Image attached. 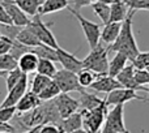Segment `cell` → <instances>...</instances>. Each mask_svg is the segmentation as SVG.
<instances>
[{
    "label": "cell",
    "mask_w": 149,
    "mask_h": 133,
    "mask_svg": "<svg viewBox=\"0 0 149 133\" xmlns=\"http://www.w3.org/2000/svg\"><path fill=\"white\" fill-rule=\"evenodd\" d=\"M37 133H58V125L56 124H52V123L42 124Z\"/></svg>",
    "instance_id": "obj_37"
},
{
    "label": "cell",
    "mask_w": 149,
    "mask_h": 133,
    "mask_svg": "<svg viewBox=\"0 0 149 133\" xmlns=\"http://www.w3.org/2000/svg\"><path fill=\"white\" fill-rule=\"evenodd\" d=\"M95 1H101V3H105V4L111 5V4H114V3L119 1V0H95Z\"/></svg>",
    "instance_id": "obj_41"
},
{
    "label": "cell",
    "mask_w": 149,
    "mask_h": 133,
    "mask_svg": "<svg viewBox=\"0 0 149 133\" xmlns=\"http://www.w3.org/2000/svg\"><path fill=\"white\" fill-rule=\"evenodd\" d=\"M109 47H103L101 43H98L94 48L90 50L88 56L82 59V68H86L101 74H107L109 72Z\"/></svg>",
    "instance_id": "obj_2"
},
{
    "label": "cell",
    "mask_w": 149,
    "mask_h": 133,
    "mask_svg": "<svg viewBox=\"0 0 149 133\" xmlns=\"http://www.w3.org/2000/svg\"><path fill=\"white\" fill-rule=\"evenodd\" d=\"M134 73H135V66H134V64H132L131 62H130V64H127L118 74H116L115 78L120 82V85L123 87H127V89H134V90H136V91L137 90H147L148 91V87L140 86V85L136 84Z\"/></svg>",
    "instance_id": "obj_13"
},
{
    "label": "cell",
    "mask_w": 149,
    "mask_h": 133,
    "mask_svg": "<svg viewBox=\"0 0 149 133\" xmlns=\"http://www.w3.org/2000/svg\"><path fill=\"white\" fill-rule=\"evenodd\" d=\"M0 37H1V33H0Z\"/></svg>",
    "instance_id": "obj_48"
},
{
    "label": "cell",
    "mask_w": 149,
    "mask_h": 133,
    "mask_svg": "<svg viewBox=\"0 0 149 133\" xmlns=\"http://www.w3.org/2000/svg\"><path fill=\"white\" fill-rule=\"evenodd\" d=\"M26 90H28V74L24 73L21 76L20 81L17 82V85L15 87H12L10 90H8V94L0 105V108L15 107L18 100L21 99V97L26 93Z\"/></svg>",
    "instance_id": "obj_10"
},
{
    "label": "cell",
    "mask_w": 149,
    "mask_h": 133,
    "mask_svg": "<svg viewBox=\"0 0 149 133\" xmlns=\"http://www.w3.org/2000/svg\"><path fill=\"white\" fill-rule=\"evenodd\" d=\"M145 69H147V71H148V73H149V64H148V66H147V68H145Z\"/></svg>",
    "instance_id": "obj_46"
},
{
    "label": "cell",
    "mask_w": 149,
    "mask_h": 133,
    "mask_svg": "<svg viewBox=\"0 0 149 133\" xmlns=\"http://www.w3.org/2000/svg\"><path fill=\"white\" fill-rule=\"evenodd\" d=\"M58 127H60L62 129H64L67 133H72L77 129L82 128V115L81 111H76L72 115L67 116V118L62 119L58 124Z\"/></svg>",
    "instance_id": "obj_17"
},
{
    "label": "cell",
    "mask_w": 149,
    "mask_h": 133,
    "mask_svg": "<svg viewBox=\"0 0 149 133\" xmlns=\"http://www.w3.org/2000/svg\"><path fill=\"white\" fill-rule=\"evenodd\" d=\"M0 24L1 25H12V21H10L9 16H8L7 10H5L4 5L0 1Z\"/></svg>",
    "instance_id": "obj_38"
},
{
    "label": "cell",
    "mask_w": 149,
    "mask_h": 133,
    "mask_svg": "<svg viewBox=\"0 0 149 133\" xmlns=\"http://www.w3.org/2000/svg\"><path fill=\"white\" fill-rule=\"evenodd\" d=\"M38 60H39V57L34 52L28 51L17 59V66L20 68V71L22 73H26V74L33 73V72L37 71Z\"/></svg>",
    "instance_id": "obj_16"
},
{
    "label": "cell",
    "mask_w": 149,
    "mask_h": 133,
    "mask_svg": "<svg viewBox=\"0 0 149 133\" xmlns=\"http://www.w3.org/2000/svg\"><path fill=\"white\" fill-rule=\"evenodd\" d=\"M26 26L30 28L31 30L34 31V34L38 37V39L42 42V43L47 44V46H51V47H54V48H58V47H59L55 35L52 34V31H51V29L49 28V25L42 21L41 15L33 16V17L30 18V22H29Z\"/></svg>",
    "instance_id": "obj_6"
},
{
    "label": "cell",
    "mask_w": 149,
    "mask_h": 133,
    "mask_svg": "<svg viewBox=\"0 0 149 133\" xmlns=\"http://www.w3.org/2000/svg\"><path fill=\"white\" fill-rule=\"evenodd\" d=\"M132 64L136 69H145L149 64V51L147 52H139L137 56L132 60Z\"/></svg>",
    "instance_id": "obj_33"
},
{
    "label": "cell",
    "mask_w": 149,
    "mask_h": 133,
    "mask_svg": "<svg viewBox=\"0 0 149 133\" xmlns=\"http://www.w3.org/2000/svg\"><path fill=\"white\" fill-rule=\"evenodd\" d=\"M98 74L94 73L93 71L86 68H82L81 71L77 72V80H79V84L81 85V87H90V85L94 82V80L97 78Z\"/></svg>",
    "instance_id": "obj_29"
},
{
    "label": "cell",
    "mask_w": 149,
    "mask_h": 133,
    "mask_svg": "<svg viewBox=\"0 0 149 133\" xmlns=\"http://www.w3.org/2000/svg\"><path fill=\"white\" fill-rule=\"evenodd\" d=\"M60 93L62 91H60L59 86L56 85V82H55L54 80H51L50 84L38 94V97H39V99H41L42 102H46V100H52L55 97H58Z\"/></svg>",
    "instance_id": "obj_26"
},
{
    "label": "cell",
    "mask_w": 149,
    "mask_h": 133,
    "mask_svg": "<svg viewBox=\"0 0 149 133\" xmlns=\"http://www.w3.org/2000/svg\"><path fill=\"white\" fill-rule=\"evenodd\" d=\"M39 127H41V125L33 127V128H30V129H26L25 132H21V133H37V132H38V129H39Z\"/></svg>",
    "instance_id": "obj_40"
},
{
    "label": "cell",
    "mask_w": 149,
    "mask_h": 133,
    "mask_svg": "<svg viewBox=\"0 0 149 133\" xmlns=\"http://www.w3.org/2000/svg\"><path fill=\"white\" fill-rule=\"evenodd\" d=\"M42 103V100L39 99L38 94L26 90V93L21 97V99L17 102V105L15 106L16 107V112L18 114H24V112H28V111H31L34 108H37L39 105Z\"/></svg>",
    "instance_id": "obj_15"
},
{
    "label": "cell",
    "mask_w": 149,
    "mask_h": 133,
    "mask_svg": "<svg viewBox=\"0 0 149 133\" xmlns=\"http://www.w3.org/2000/svg\"><path fill=\"white\" fill-rule=\"evenodd\" d=\"M56 66H55V63L51 62V60L47 59H39L38 60V65H37V73L43 74V76L47 77H54V74L56 73Z\"/></svg>",
    "instance_id": "obj_27"
},
{
    "label": "cell",
    "mask_w": 149,
    "mask_h": 133,
    "mask_svg": "<svg viewBox=\"0 0 149 133\" xmlns=\"http://www.w3.org/2000/svg\"><path fill=\"white\" fill-rule=\"evenodd\" d=\"M31 52L37 55L39 59H47V60H51V62H58V54H56V48L51 46H47L45 43H41L38 46L33 47L30 48Z\"/></svg>",
    "instance_id": "obj_24"
},
{
    "label": "cell",
    "mask_w": 149,
    "mask_h": 133,
    "mask_svg": "<svg viewBox=\"0 0 149 133\" xmlns=\"http://www.w3.org/2000/svg\"><path fill=\"white\" fill-rule=\"evenodd\" d=\"M54 103L58 108L60 118L64 119L67 116L72 115L73 112L80 110V105H79V99H74L70 95V93H60L58 97H55Z\"/></svg>",
    "instance_id": "obj_9"
},
{
    "label": "cell",
    "mask_w": 149,
    "mask_h": 133,
    "mask_svg": "<svg viewBox=\"0 0 149 133\" xmlns=\"http://www.w3.org/2000/svg\"><path fill=\"white\" fill-rule=\"evenodd\" d=\"M103 102V98H98L95 94L88 93L85 90L80 91V98H79V105L80 110H93V108L98 107L101 103Z\"/></svg>",
    "instance_id": "obj_21"
},
{
    "label": "cell",
    "mask_w": 149,
    "mask_h": 133,
    "mask_svg": "<svg viewBox=\"0 0 149 133\" xmlns=\"http://www.w3.org/2000/svg\"><path fill=\"white\" fill-rule=\"evenodd\" d=\"M12 44H13V39L4 35L0 37V55L9 54L10 48H12Z\"/></svg>",
    "instance_id": "obj_36"
},
{
    "label": "cell",
    "mask_w": 149,
    "mask_h": 133,
    "mask_svg": "<svg viewBox=\"0 0 149 133\" xmlns=\"http://www.w3.org/2000/svg\"><path fill=\"white\" fill-rule=\"evenodd\" d=\"M135 12L136 10L128 9L126 20L122 22V28H120V31H119L118 38L115 39V42L113 44H110V48H109V51L124 54L128 57L130 62H132L140 52L136 43V39H135V35H134V30H132V20H134Z\"/></svg>",
    "instance_id": "obj_1"
},
{
    "label": "cell",
    "mask_w": 149,
    "mask_h": 133,
    "mask_svg": "<svg viewBox=\"0 0 149 133\" xmlns=\"http://www.w3.org/2000/svg\"><path fill=\"white\" fill-rule=\"evenodd\" d=\"M82 115V128L88 133H101V128L103 125L106 114L109 111V106L106 105L105 98L103 102L98 107L93 110H80Z\"/></svg>",
    "instance_id": "obj_3"
},
{
    "label": "cell",
    "mask_w": 149,
    "mask_h": 133,
    "mask_svg": "<svg viewBox=\"0 0 149 133\" xmlns=\"http://www.w3.org/2000/svg\"><path fill=\"white\" fill-rule=\"evenodd\" d=\"M128 63V57L122 52H115V55L113 56V59L109 63V72L107 74L111 77H116V74L124 68Z\"/></svg>",
    "instance_id": "obj_22"
},
{
    "label": "cell",
    "mask_w": 149,
    "mask_h": 133,
    "mask_svg": "<svg viewBox=\"0 0 149 133\" xmlns=\"http://www.w3.org/2000/svg\"><path fill=\"white\" fill-rule=\"evenodd\" d=\"M95 0H72L74 9H81L82 7H86V5H92V3H94Z\"/></svg>",
    "instance_id": "obj_39"
},
{
    "label": "cell",
    "mask_w": 149,
    "mask_h": 133,
    "mask_svg": "<svg viewBox=\"0 0 149 133\" xmlns=\"http://www.w3.org/2000/svg\"><path fill=\"white\" fill-rule=\"evenodd\" d=\"M51 77H47V76H43V74H39L37 73L36 76L33 77V81H31V91L36 93V94H39L47 85L50 84L51 81Z\"/></svg>",
    "instance_id": "obj_30"
},
{
    "label": "cell",
    "mask_w": 149,
    "mask_h": 133,
    "mask_svg": "<svg viewBox=\"0 0 149 133\" xmlns=\"http://www.w3.org/2000/svg\"><path fill=\"white\" fill-rule=\"evenodd\" d=\"M148 91H149V87H148Z\"/></svg>",
    "instance_id": "obj_49"
},
{
    "label": "cell",
    "mask_w": 149,
    "mask_h": 133,
    "mask_svg": "<svg viewBox=\"0 0 149 133\" xmlns=\"http://www.w3.org/2000/svg\"><path fill=\"white\" fill-rule=\"evenodd\" d=\"M132 99L143 100V102H148L144 97L139 95L136 90L134 89H127V87H120V89H115L107 94L105 98V102L107 106H115V105H124L126 102H130Z\"/></svg>",
    "instance_id": "obj_8"
},
{
    "label": "cell",
    "mask_w": 149,
    "mask_h": 133,
    "mask_svg": "<svg viewBox=\"0 0 149 133\" xmlns=\"http://www.w3.org/2000/svg\"><path fill=\"white\" fill-rule=\"evenodd\" d=\"M0 1L4 5L5 10H7V13H8V16H9L13 25L24 28V26H26L30 22V17H29L22 9H20V7H18L13 0H0Z\"/></svg>",
    "instance_id": "obj_11"
},
{
    "label": "cell",
    "mask_w": 149,
    "mask_h": 133,
    "mask_svg": "<svg viewBox=\"0 0 149 133\" xmlns=\"http://www.w3.org/2000/svg\"><path fill=\"white\" fill-rule=\"evenodd\" d=\"M70 5L68 0H46L45 3H42L39 5L38 9V15L45 16V15H50V13H55L63 10Z\"/></svg>",
    "instance_id": "obj_19"
},
{
    "label": "cell",
    "mask_w": 149,
    "mask_h": 133,
    "mask_svg": "<svg viewBox=\"0 0 149 133\" xmlns=\"http://www.w3.org/2000/svg\"><path fill=\"white\" fill-rule=\"evenodd\" d=\"M37 1H38V4H39V5H41V4H42V3H45V1H46V0H37Z\"/></svg>",
    "instance_id": "obj_44"
},
{
    "label": "cell",
    "mask_w": 149,
    "mask_h": 133,
    "mask_svg": "<svg viewBox=\"0 0 149 133\" xmlns=\"http://www.w3.org/2000/svg\"><path fill=\"white\" fill-rule=\"evenodd\" d=\"M67 9L70 10L71 15H73L74 17H76V20L79 21V24H80V26H81L82 33H84L85 38H86V42H88V44H89L90 50L94 48L101 41V28H100V25L95 24V22H93V21H90V20H88V18L82 17L81 13H80L79 10L74 9V8H72V7H70V5L67 7Z\"/></svg>",
    "instance_id": "obj_5"
},
{
    "label": "cell",
    "mask_w": 149,
    "mask_h": 133,
    "mask_svg": "<svg viewBox=\"0 0 149 133\" xmlns=\"http://www.w3.org/2000/svg\"><path fill=\"white\" fill-rule=\"evenodd\" d=\"M122 28V22H109L101 30V41L107 44H113L118 38L119 31Z\"/></svg>",
    "instance_id": "obj_20"
},
{
    "label": "cell",
    "mask_w": 149,
    "mask_h": 133,
    "mask_svg": "<svg viewBox=\"0 0 149 133\" xmlns=\"http://www.w3.org/2000/svg\"><path fill=\"white\" fill-rule=\"evenodd\" d=\"M120 87H123L120 85V82H119L115 77H111V76H109V74L97 76L94 82L90 85V89H93L94 91L106 93V94H109L110 91H113V90H115V89H120Z\"/></svg>",
    "instance_id": "obj_12"
},
{
    "label": "cell",
    "mask_w": 149,
    "mask_h": 133,
    "mask_svg": "<svg viewBox=\"0 0 149 133\" xmlns=\"http://www.w3.org/2000/svg\"><path fill=\"white\" fill-rule=\"evenodd\" d=\"M126 133H130V132H128V131H126Z\"/></svg>",
    "instance_id": "obj_47"
},
{
    "label": "cell",
    "mask_w": 149,
    "mask_h": 133,
    "mask_svg": "<svg viewBox=\"0 0 149 133\" xmlns=\"http://www.w3.org/2000/svg\"><path fill=\"white\" fill-rule=\"evenodd\" d=\"M16 4L20 7V9H22L29 17L38 15V9H39V4L37 0H13Z\"/></svg>",
    "instance_id": "obj_28"
},
{
    "label": "cell",
    "mask_w": 149,
    "mask_h": 133,
    "mask_svg": "<svg viewBox=\"0 0 149 133\" xmlns=\"http://www.w3.org/2000/svg\"><path fill=\"white\" fill-rule=\"evenodd\" d=\"M0 133H12V132H9V131H0Z\"/></svg>",
    "instance_id": "obj_45"
},
{
    "label": "cell",
    "mask_w": 149,
    "mask_h": 133,
    "mask_svg": "<svg viewBox=\"0 0 149 133\" xmlns=\"http://www.w3.org/2000/svg\"><path fill=\"white\" fill-rule=\"evenodd\" d=\"M5 74H7V72H3V71H0V77H5Z\"/></svg>",
    "instance_id": "obj_43"
},
{
    "label": "cell",
    "mask_w": 149,
    "mask_h": 133,
    "mask_svg": "<svg viewBox=\"0 0 149 133\" xmlns=\"http://www.w3.org/2000/svg\"><path fill=\"white\" fill-rule=\"evenodd\" d=\"M127 128L124 125V105L113 106L106 114L101 133H126Z\"/></svg>",
    "instance_id": "obj_4"
},
{
    "label": "cell",
    "mask_w": 149,
    "mask_h": 133,
    "mask_svg": "<svg viewBox=\"0 0 149 133\" xmlns=\"http://www.w3.org/2000/svg\"><path fill=\"white\" fill-rule=\"evenodd\" d=\"M22 74L24 73L20 71V68H18V66H17V68H15V69H12V71L7 72V74H5V85H7V91L17 85V82L20 81V78H21V76H22Z\"/></svg>",
    "instance_id": "obj_31"
},
{
    "label": "cell",
    "mask_w": 149,
    "mask_h": 133,
    "mask_svg": "<svg viewBox=\"0 0 149 133\" xmlns=\"http://www.w3.org/2000/svg\"><path fill=\"white\" fill-rule=\"evenodd\" d=\"M58 133H67V132H65L64 129H62L60 127H58Z\"/></svg>",
    "instance_id": "obj_42"
},
{
    "label": "cell",
    "mask_w": 149,
    "mask_h": 133,
    "mask_svg": "<svg viewBox=\"0 0 149 133\" xmlns=\"http://www.w3.org/2000/svg\"><path fill=\"white\" fill-rule=\"evenodd\" d=\"M90 7L93 8L94 13L100 17V20L102 21L103 25L110 22V5L105 4V3H101V1H94L92 3Z\"/></svg>",
    "instance_id": "obj_25"
},
{
    "label": "cell",
    "mask_w": 149,
    "mask_h": 133,
    "mask_svg": "<svg viewBox=\"0 0 149 133\" xmlns=\"http://www.w3.org/2000/svg\"><path fill=\"white\" fill-rule=\"evenodd\" d=\"M135 81H136L137 85H140V86H145L147 87V85H149V73L147 69H136L135 68Z\"/></svg>",
    "instance_id": "obj_34"
},
{
    "label": "cell",
    "mask_w": 149,
    "mask_h": 133,
    "mask_svg": "<svg viewBox=\"0 0 149 133\" xmlns=\"http://www.w3.org/2000/svg\"><path fill=\"white\" fill-rule=\"evenodd\" d=\"M16 114V107L0 108V123H9Z\"/></svg>",
    "instance_id": "obj_35"
},
{
    "label": "cell",
    "mask_w": 149,
    "mask_h": 133,
    "mask_svg": "<svg viewBox=\"0 0 149 133\" xmlns=\"http://www.w3.org/2000/svg\"><path fill=\"white\" fill-rule=\"evenodd\" d=\"M56 54H58V63H60L64 69L74 72V73H77L79 71L82 69V60L76 57L73 54L63 50L62 47L56 48Z\"/></svg>",
    "instance_id": "obj_14"
},
{
    "label": "cell",
    "mask_w": 149,
    "mask_h": 133,
    "mask_svg": "<svg viewBox=\"0 0 149 133\" xmlns=\"http://www.w3.org/2000/svg\"><path fill=\"white\" fill-rule=\"evenodd\" d=\"M16 41H18L21 44L29 47V48H33V47L42 43L38 39V37L34 34V31L30 28H28V26H24V28L20 29L17 37H16Z\"/></svg>",
    "instance_id": "obj_18"
},
{
    "label": "cell",
    "mask_w": 149,
    "mask_h": 133,
    "mask_svg": "<svg viewBox=\"0 0 149 133\" xmlns=\"http://www.w3.org/2000/svg\"><path fill=\"white\" fill-rule=\"evenodd\" d=\"M56 85L59 86L60 91L62 93H71V91H82L84 87H81V85L79 84V80H77V73L67 69L62 68L58 69L56 73L52 77Z\"/></svg>",
    "instance_id": "obj_7"
},
{
    "label": "cell",
    "mask_w": 149,
    "mask_h": 133,
    "mask_svg": "<svg viewBox=\"0 0 149 133\" xmlns=\"http://www.w3.org/2000/svg\"><path fill=\"white\" fill-rule=\"evenodd\" d=\"M15 68H17V59H15L10 54L0 55V71L9 72Z\"/></svg>",
    "instance_id": "obj_32"
},
{
    "label": "cell",
    "mask_w": 149,
    "mask_h": 133,
    "mask_svg": "<svg viewBox=\"0 0 149 133\" xmlns=\"http://www.w3.org/2000/svg\"><path fill=\"white\" fill-rule=\"evenodd\" d=\"M128 8L122 0L110 5V22H123L127 17Z\"/></svg>",
    "instance_id": "obj_23"
}]
</instances>
